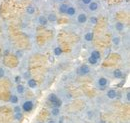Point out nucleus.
<instances>
[{"instance_id": "nucleus-1", "label": "nucleus", "mask_w": 130, "mask_h": 123, "mask_svg": "<svg viewBox=\"0 0 130 123\" xmlns=\"http://www.w3.org/2000/svg\"><path fill=\"white\" fill-rule=\"evenodd\" d=\"M109 83H110L109 79L106 76H103V75L98 76L94 81V85L98 90H105L107 88V86L109 85Z\"/></svg>"}, {"instance_id": "nucleus-14", "label": "nucleus", "mask_w": 130, "mask_h": 123, "mask_svg": "<svg viewBox=\"0 0 130 123\" xmlns=\"http://www.w3.org/2000/svg\"><path fill=\"white\" fill-rule=\"evenodd\" d=\"M77 14V9L74 7V6H71L69 5L68 8H67V11H66V15L69 16V17H73Z\"/></svg>"}, {"instance_id": "nucleus-34", "label": "nucleus", "mask_w": 130, "mask_h": 123, "mask_svg": "<svg viewBox=\"0 0 130 123\" xmlns=\"http://www.w3.org/2000/svg\"><path fill=\"white\" fill-rule=\"evenodd\" d=\"M97 123H108L107 121H105V120H103V119H99L97 121Z\"/></svg>"}, {"instance_id": "nucleus-6", "label": "nucleus", "mask_w": 130, "mask_h": 123, "mask_svg": "<svg viewBox=\"0 0 130 123\" xmlns=\"http://www.w3.org/2000/svg\"><path fill=\"white\" fill-rule=\"evenodd\" d=\"M87 20H88V15L85 12H80L76 16V21L78 24H85L87 23Z\"/></svg>"}, {"instance_id": "nucleus-11", "label": "nucleus", "mask_w": 130, "mask_h": 123, "mask_svg": "<svg viewBox=\"0 0 130 123\" xmlns=\"http://www.w3.org/2000/svg\"><path fill=\"white\" fill-rule=\"evenodd\" d=\"M111 43H112V45H113L114 47L118 48V47L121 45V43H122L121 37H120L119 35H113V37H112V39H111Z\"/></svg>"}, {"instance_id": "nucleus-16", "label": "nucleus", "mask_w": 130, "mask_h": 123, "mask_svg": "<svg viewBox=\"0 0 130 123\" xmlns=\"http://www.w3.org/2000/svg\"><path fill=\"white\" fill-rule=\"evenodd\" d=\"M49 112H50V115H51L53 118L59 117V116H60V113H61L60 108H56V107H51Z\"/></svg>"}, {"instance_id": "nucleus-24", "label": "nucleus", "mask_w": 130, "mask_h": 123, "mask_svg": "<svg viewBox=\"0 0 130 123\" xmlns=\"http://www.w3.org/2000/svg\"><path fill=\"white\" fill-rule=\"evenodd\" d=\"M13 119L17 121V122H20L22 119H23V113L22 112H17L13 114Z\"/></svg>"}, {"instance_id": "nucleus-33", "label": "nucleus", "mask_w": 130, "mask_h": 123, "mask_svg": "<svg viewBox=\"0 0 130 123\" xmlns=\"http://www.w3.org/2000/svg\"><path fill=\"white\" fill-rule=\"evenodd\" d=\"M46 123H57V121H56V120H54V119H49Z\"/></svg>"}, {"instance_id": "nucleus-4", "label": "nucleus", "mask_w": 130, "mask_h": 123, "mask_svg": "<svg viewBox=\"0 0 130 123\" xmlns=\"http://www.w3.org/2000/svg\"><path fill=\"white\" fill-rule=\"evenodd\" d=\"M111 76L115 79H123L125 77V72L120 68H115L111 71Z\"/></svg>"}, {"instance_id": "nucleus-28", "label": "nucleus", "mask_w": 130, "mask_h": 123, "mask_svg": "<svg viewBox=\"0 0 130 123\" xmlns=\"http://www.w3.org/2000/svg\"><path fill=\"white\" fill-rule=\"evenodd\" d=\"M15 55L17 56V58H21L22 56H23V51L22 50H17L16 52H15Z\"/></svg>"}, {"instance_id": "nucleus-19", "label": "nucleus", "mask_w": 130, "mask_h": 123, "mask_svg": "<svg viewBox=\"0 0 130 123\" xmlns=\"http://www.w3.org/2000/svg\"><path fill=\"white\" fill-rule=\"evenodd\" d=\"M25 12H26V14L29 16H32L35 14V12H36V8H35V6H33V5H28L27 7H26V9H25Z\"/></svg>"}, {"instance_id": "nucleus-15", "label": "nucleus", "mask_w": 130, "mask_h": 123, "mask_svg": "<svg viewBox=\"0 0 130 123\" xmlns=\"http://www.w3.org/2000/svg\"><path fill=\"white\" fill-rule=\"evenodd\" d=\"M27 86L30 89H36L38 87V83H37V81L34 78H29L27 80Z\"/></svg>"}, {"instance_id": "nucleus-35", "label": "nucleus", "mask_w": 130, "mask_h": 123, "mask_svg": "<svg viewBox=\"0 0 130 123\" xmlns=\"http://www.w3.org/2000/svg\"><path fill=\"white\" fill-rule=\"evenodd\" d=\"M57 2H63V1H65V0H56Z\"/></svg>"}, {"instance_id": "nucleus-10", "label": "nucleus", "mask_w": 130, "mask_h": 123, "mask_svg": "<svg viewBox=\"0 0 130 123\" xmlns=\"http://www.w3.org/2000/svg\"><path fill=\"white\" fill-rule=\"evenodd\" d=\"M87 9H88V11L89 12H96L98 9H99V3H98L97 1H92L91 3H89L88 5H87Z\"/></svg>"}, {"instance_id": "nucleus-25", "label": "nucleus", "mask_w": 130, "mask_h": 123, "mask_svg": "<svg viewBox=\"0 0 130 123\" xmlns=\"http://www.w3.org/2000/svg\"><path fill=\"white\" fill-rule=\"evenodd\" d=\"M98 61H99V60H97L95 57H93V56H91V55H89V57L87 58V62H88L89 65H93V66H94V65L97 64Z\"/></svg>"}, {"instance_id": "nucleus-36", "label": "nucleus", "mask_w": 130, "mask_h": 123, "mask_svg": "<svg viewBox=\"0 0 130 123\" xmlns=\"http://www.w3.org/2000/svg\"><path fill=\"white\" fill-rule=\"evenodd\" d=\"M36 123H43V122H41V121H38V122H36Z\"/></svg>"}, {"instance_id": "nucleus-9", "label": "nucleus", "mask_w": 130, "mask_h": 123, "mask_svg": "<svg viewBox=\"0 0 130 123\" xmlns=\"http://www.w3.org/2000/svg\"><path fill=\"white\" fill-rule=\"evenodd\" d=\"M113 28L116 32H122V31L125 30L126 25H125V23H123L122 21H116L113 24Z\"/></svg>"}, {"instance_id": "nucleus-26", "label": "nucleus", "mask_w": 130, "mask_h": 123, "mask_svg": "<svg viewBox=\"0 0 130 123\" xmlns=\"http://www.w3.org/2000/svg\"><path fill=\"white\" fill-rule=\"evenodd\" d=\"M53 53H54L55 56H60V55L63 53L62 48H61L60 46H55L54 48H53Z\"/></svg>"}, {"instance_id": "nucleus-17", "label": "nucleus", "mask_w": 130, "mask_h": 123, "mask_svg": "<svg viewBox=\"0 0 130 123\" xmlns=\"http://www.w3.org/2000/svg\"><path fill=\"white\" fill-rule=\"evenodd\" d=\"M15 91H16L17 94H19V95H23L25 91H26V88H25V86L23 85V84H21V83H18L16 85V87H15Z\"/></svg>"}, {"instance_id": "nucleus-30", "label": "nucleus", "mask_w": 130, "mask_h": 123, "mask_svg": "<svg viewBox=\"0 0 130 123\" xmlns=\"http://www.w3.org/2000/svg\"><path fill=\"white\" fill-rule=\"evenodd\" d=\"M80 1H81V3L83 5H86V6H87V5H88L89 3H91L93 0H80Z\"/></svg>"}, {"instance_id": "nucleus-27", "label": "nucleus", "mask_w": 130, "mask_h": 123, "mask_svg": "<svg viewBox=\"0 0 130 123\" xmlns=\"http://www.w3.org/2000/svg\"><path fill=\"white\" fill-rule=\"evenodd\" d=\"M13 109V113H17V112H22V110H21V106H19V105H14V107L12 108Z\"/></svg>"}, {"instance_id": "nucleus-18", "label": "nucleus", "mask_w": 130, "mask_h": 123, "mask_svg": "<svg viewBox=\"0 0 130 123\" xmlns=\"http://www.w3.org/2000/svg\"><path fill=\"white\" fill-rule=\"evenodd\" d=\"M68 6L69 5L67 3H60L59 6H58V12L60 14H66V11H67Z\"/></svg>"}, {"instance_id": "nucleus-31", "label": "nucleus", "mask_w": 130, "mask_h": 123, "mask_svg": "<svg viewBox=\"0 0 130 123\" xmlns=\"http://www.w3.org/2000/svg\"><path fill=\"white\" fill-rule=\"evenodd\" d=\"M130 101V93L129 91L126 92V102H129Z\"/></svg>"}, {"instance_id": "nucleus-13", "label": "nucleus", "mask_w": 130, "mask_h": 123, "mask_svg": "<svg viewBox=\"0 0 130 123\" xmlns=\"http://www.w3.org/2000/svg\"><path fill=\"white\" fill-rule=\"evenodd\" d=\"M59 98L60 97H58V95L56 93H50V94H48V96H47V100H48L49 103H51V105H53Z\"/></svg>"}, {"instance_id": "nucleus-3", "label": "nucleus", "mask_w": 130, "mask_h": 123, "mask_svg": "<svg viewBox=\"0 0 130 123\" xmlns=\"http://www.w3.org/2000/svg\"><path fill=\"white\" fill-rule=\"evenodd\" d=\"M76 73L79 76H87L91 73V68L88 64H81L76 68Z\"/></svg>"}, {"instance_id": "nucleus-21", "label": "nucleus", "mask_w": 130, "mask_h": 123, "mask_svg": "<svg viewBox=\"0 0 130 123\" xmlns=\"http://www.w3.org/2000/svg\"><path fill=\"white\" fill-rule=\"evenodd\" d=\"M46 18H47L48 22H51V23H55L57 21V15L53 12H50L48 15L46 16Z\"/></svg>"}, {"instance_id": "nucleus-22", "label": "nucleus", "mask_w": 130, "mask_h": 123, "mask_svg": "<svg viewBox=\"0 0 130 123\" xmlns=\"http://www.w3.org/2000/svg\"><path fill=\"white\" fill-rule=\"evenodd\" d=\"M87 22H88L90 25H96L98 23V17L96 15H91L90 17H88Z\"/></svg>"}, {"instance_id": "nucleus-8", "label": "nucleus", "mask_w": 130, "mask_h": 123, "mask_svg": "<svg viewBox=\"0 0 130 123\" xmlns=\"http://www.w3.org/2000/svg\"><path fill=\"white\" fill-rule=\"evenodd\" d=\"M94 39V32L93 31H86L83 34V40L87 43H91Z\"/></svg>"}, {"instance_id": "nucleus-29", "label": "nucleus", "mask_w": 130, "mask_h": 123, "mask_svg": "<svg viewBox=\"0 0 130 123\" xmlns=\"http://www.w3.org/2000/svg\"><path fill=\"white\" fill-rule=\"evenodd\" d=\"M4 76H5V70L3 67L0 66V78H3Z\"/></svg>"}, {"instance_id": "nucleus-20", "label": "nucleus", "mask_w": 130, "mask_h": 123, "mask_svg": "<svg viewBox=\"0 0 130 123\" xmlns=\"http://www.w3.org/2000/svg\"><path fill=\"white\" fill-rule=\"evenodd\" d=\"M18 102H19V97L17 96L16 94H12V95L9 97V103H10V104L16 105Z\"/></svg>"}, {"instance_id": "nucleus-2", "label": "nucleus", "mask_w": 130, "mask_h": 123, "mask_svg": "<svg viewBox=\"0 0 130 123\" xmlns=\"http://www.w3.org/2000/svg\"><path fill=\"white\" fill-rule=\"evenodd\" d=\"M35 107V103L34 101L31 99H26V100H23L22 103H21V110L25 113H29L31 112L33 109Z\"/></svg>"}, {"instance_id": "nucleus-32", "label": "nucleus", "mask_w": 130, "mask_h": 123, "mask_svg": "<svg viewBox=\"0 0 130 123\" xmlns=\"http://www.w3.org/2000/svg\"><path fill=\"white\" fill-rule=\"evenodd\" d=\"M57 123H64V117H63V116L59 117V120H58V122Z\"/></svg>"}, {"instance_id": "nucleus-5", "label": "nucleus", "mask_w": 130, "mask_h": 123, "mask_svg": "<svg viewBox=\"0 0 130 123\" xmlns=\"http://www.w3.org/2000/svg\"><path fill=\"white\" fill-rule=\"evenodd\" d=\"M117 96H118V92H117V90H115L113 88H109L105 92V97L109 100H115L117 98Z\"/></svg>"}, {"instance_id": "nucleus-23", "label": "nucleus", "mask_w": 130, "mask_h": 123, "mask_svg": "<svg viewBox=\"0 0 130 123\" xmlns=\"http://www.w3.org/2000/svg\"><path fill=\"white\" fill-rule=\"evenodd\" d=\"M90 55L93 56V57H95L97 60H100V58H101V53H100V51H98L97 49H93L90 52Z\"/></svg>"}, {"instance_id": "nucleus-7", "label": "nucleus", "mask_w": 130, "mask_h": 123, "mask_svg": "<svg viewBox=\"0 0 130 123\" xmlns=\"http://www.w3.org/2000/svg\"><path fill=\"white\" fill-rule=\"evenodd\" d=\"M36 23L39 25V26H47L48 25V20L46 18L45 15H38L37 18H36Z\"/></svg>"}, {"instance_id": "nucleus-12", "label": "nucleus", "mask_w": 130, "mask_h": 123, "mask_svg": "<svg viewBox=\"0 0 130 123\" xmlns=\"http://www.w3.org/2000/svg\"><path fill=\"white\" fill-rule=\"evenodd\" d=\"M96 116V113L93 109H87L85 111V117L88 119V120H93Z\"/></svg>"}]
</instances>
